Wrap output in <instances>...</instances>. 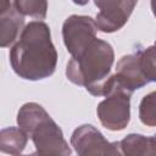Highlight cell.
I'll return each mask as SVG.
<instances>
[{
  "mask_svg": "<svg viewBox=\"0 0 156 156\" xmlns=\"http://www.w3.org/2000/svg\"><path fill=\"white\" fill-rule=\"evenodd\" d=\"M10 63L15 73L27 80L45 79L55 72L57 52L46 23L32 21L23 28L10 50Z\"/></svg>",
  "mask_w": 156,
  "mask_h": 156,
  "instance_id": "cell-1",
  "label": "cell"
},
{
  "mask_svg": "<svg viewBox=\"0 0 156 156\" xmlns=\"http://www.w3.org/2000/svg\"><path fill=\"white\" fill-rule=\"evenodd\" d=\"M113 60L115 52L111 44L96 38L79 55L68 61L66 76L69 82L84 87L91 95L102 96Z\"/></svg>",
  "mask_w": 156,
  "mask_h": 156,
  "instance_id": "cell-2",
  "label": "cell"
},
{
  "mask_svg": "<svg viewBox=\"0 0 156 156\" xmlns=\"http://www.w3.org/2000/svg\"><path fill=\"white\" fill-rule=\"evenodd\" d=\"M17 124L32 139L39 156H72L61 128L39 104H24L17 113Z\"/></svg>",
  "mask_w": 156,
  "mask_h": 156,
  "instance_id": "cell-3",
  "label": "cell"
},
{
  "mask_svg": "<svg viewBox=\"0 0 156 156\" xmlns=\"http://www.w3.org/2000/svg\"><path fill=\"white\" fill-rule=\"evenodd\" d=\"M71 145L78 156H126L121 141L110 143L91 124H83L74 129Z\"/></svg>",
  "mask_w": 156,
  "mask_h": 156,
  "instance_id": "cell-4",
  "label": "cell"
},
{
  "mask_svg": "<svg viewBox=\"0 0 156 156\" xmlns=\"http://www.w3.org/2000/svg\"><path fill=\"white\" fill-rule=\"evenodd\" d=\"M130 95L129 93L113 89L106 95L96 108L101 124L110 130H122L130 119Z\"/></svg>",
  "mask_w": 156,
  "mask_h": 156,
  "instance_id": "cell-5",
  "label": "cell"
},
{
  "mask_svg": "<svg viewBox=\"0 0 156 156\" xmlns=\"http://www.w3.org/2000/svg\"><path fill=\"white\" fill-rule=\"evenodd\" d=\"M95 20L89 16L72 15L66 18L62 26L63 43L72 57L79 55L96 39Z\"/></svg>",
  "mask_w": 156,
  "mask_h": 156,
  "instance_id": "cell-6",
  "label": "cell"
},
{
  "mask_svg": "<svg viewBox=\"0 0 156 156\" xmlns=\"http://www.w3.org/2000/svg\"><path fill=\"white\" fill-rule=\"evenodd\" d=\"M147 83L149 82L145 79L140 69L138 52L124 55L116 65V73L111 74L107 79L102 96H106L113 89H121L132 94L134 90L143 88Z\"/></svg>",
  "mask_w": 156,
  "mask_h": 156,
  "instance_id": "cell-7",
  "label": "cell"
},
{
  "mask_svg": "<svg viewBox=\"0 0 156 156\" xmlns=\"http://www.w3.org/2000/svg\"><path fill=\"white\" fill-rule=\"evenodd\" d=\"M94 4L98 6L99 12L95 17L96 28L104 33H113L119 30L128 21L136 1H110L96 0Z\"/></svg>",
  "mask_w": 156,
  "mask_h": 156,
  "instance_id": "cell-8",
  "label": "cell"
},
{
  "mask_svg": "<svg viewBox=\"0 0 156 156\" xmlns=\"http://www.w3.org/2000/svg\"><path fill=\"white\" fill-rule=\"evenodd\" d=\"M24 16L16 9L13 2L0 1V46H10L23 30Z\"/></svg>",
  "mask_w": 156,
  "mask_h": 156,
  "instance_id": "cell-9",
  "label": "cell"
},
{
  "mask_svg": "<svg viewBox=\"0 0 156 156\" xmlns=\"http://www.w3.org/2000/svg\"><path fill=\"white\" fill-rule=\"evenodd\" d=\"M121 149L126 156H156V134H128L121 140Z\"/></svg>",
  "mask_w": 156,
  "mask_h": 156,
  "instance_id": "cell-10",
  "label": "cell"
},
{
  "mask_svg": "<svg viewBox=\"0 0 156 156\" xmlns=\"http://www.w3.org/2000/svg\"><path fill=\"white\" fill-rule=\"evenodd\" d=\"M28 134L17 127H9L1 129L0 133V150L4 154L17 156L26 149Z\"/></svg>",
  "mask_w": 156,
  "mask_h": 156,
  "instance_id": "cell-11",
  "label": "cell"
},
{
  "mask_svg": "<svg viewBox=\"0 0 156 156\" xmlns=\"http://www.w3.org/2000/svg\"><path fill=\"white\" fill-rule=\"evenodd\" d=\"M139 65L143 76L147 82H156V41L144 49L138 51Z\"/></svg>",
  "mask_w": 156,
  "mask_h": 156,
  "instance_id": "cell-12",
  "label": "cell"
},
{
  "mask_svg": "<svg viewBox=\"0 0 156 156\" xmlns=\"http://www.w3.org/2000/svg\"><path fill=\"white\" fill-rule=\"evenodd\" d=\"M16 9L23 16H30L37 20H44L46 16L48 2L43 0H16L13 1Z\"/></svg>",
  "mask_w": 156,
  "mask_h": 156,
  "instance_id": "cell-13",
  "label": "cell"
},
{
  "mask_svg": "<svg viewBox=\"0 0 156 156\" xmlns=\"http://www.w3.org/2000/svg\"><path fill=\"white\" fill-rule=\"evenodd\" d=\"M139 118L147 127H156V91L145 95L139 105Z\"/></svg>",
  "mask_w": 156,
  "mask_h": 156,
  "instance_id": "cell-14",
  "label": "cell"
},
{
  "mask_svg": "<svg viewBox=\"0 0 156 156\" xmlns=\"http://www.w3.org/2000/svg\"><path fill=\"white\" fill-rule=\"evenodd\" d=\"M151 10H152V12H154V15L156 17V0H152L151 1Z\"/></svg>",
  "mask_w": 156,
  "mask_h": 156,
  "instance_id": "cell-15",
  "label": "cell"
},
{
  "mask_svg": "<svg viewBox=\"0 0 156 156\" xmlns=\"http://www.w3.org/2000/svg\"><path fill=\"white\" fill-rule=\"evenodd\" d=\"M17 156H39L37 152H34V154H30V155H17Z\"/></svg>",
  "mask_w": 156,
  "mask_h": 156,
  "instance_id": "cell-16",
  "label": "cell"
}]
</instances>
